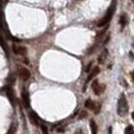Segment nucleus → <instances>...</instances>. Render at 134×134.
I'll use <instances>...</instances> for the list:
<instances>
[{
	"instance_id": "obj_17",
	"label": "nucleus",
	"mask_w": 134,
	"mask_h": 134,
	"mask_svg": "<svg viewBox=\"0 0 134 134\" xmlns=\"http://www.w3.org/2000/svg\"><path fill=\"white\" fill-rule=\"evenodd\" d=\"M88 116V113L86 111H82L81 112V115L79 116V119H83V118H85V117H87Z\"/></svg>"
},
{
	"instance_id": "obj_8",
	"label": "nucleus",
	"mask_w": 134,
	"mask_h": 134,
	"mask_svg": "<svg viewBox=\"0 0 134 134\" xmlns=\"http://www.w3.org/2000/svg\"><path fill=\"white\" fill-rule=\"evenodd\" d=\"M21 98H22V101H23V104L26 108L29 107L30 105V100H29V95H28V92H27L25 89H22L21 91Z\"/></svg>"
},
{
	"instance_id": "obj_19",
	"label": "nucleus",
	"mask_w": 134,
	"mask_h": 134,
	"mask_svg": "<svg viewBox=\"0 0 134 134\" xmlns=\"http://www.w3.org/2000/svg\"><path fill=\"white\" fill-rule=\"evenodd\" d=\"M132 131H133V127H132L131 125H129V126L125 129V132H126V133H130V132H132Z\"/></svg>"
},
{
	"instance_id": "obj_15",
	"label": "nucleus",
	"mask_w": 134,
	"mask_h": 134,
	"mask_svg": "<svg viewBox=\"0 0 134 134\" xmlns=\"http://www.w3.org/2000/svg\"><path fill=\"white\" fill-rule=\"evenodd\" d=\"M15 131H16L15 125H14V124H11V125H10V129L8 130V133H15Z\"/></svg>"
},
{
	"instance_id": "obj_14",
	"label": "nucleus",
	"mask_w": 134,
	"mask_h": 134,
	"mask_svg": "<svg viewBox=\"0 0 134 134\" xmlns=\"http://www.w3.org/2000/svg\"><path fill=\"white\" fill-rule=\"evenodd\" d=\"M93 66V62H90L89 64L87 65V67L85 68V72L86 73H90V71H91V68Z\"/></svg>"
},
{
	"instance_id": "obj_7",
	"label": "nucleus",
	"mask_w": 134,
	"mask_h": 134,
	"mask_svg": "<svg viewBox=\"0 0 134 134\" xmlns=\"http://www.w3.org/2000/svg\"><path fill=\"white\" fill-rule=\"evenodd\" d=\"M92 89H93V91H94V93L96 95H100L105 90V85H99L98 81L96 80L92 84Z\"/></svg>"
},
{
	"instance_id": "obj_20",
	"label": "nucleus",
	"mask_w": 134,
	"mask_h": 134,
	"mask_svg": "<svg viewBox=\"0 0 134 134\" xmlns=\"http://www.w3.org/2000/svg\"><path fill=\"white\" fill-rule=\"evenodd\" d=\"M132 79H133V81H134V72L132 73Z\"/></svg>"
},
{
	"instance_id": "obj_11",
	"label": "nucleus",
	"mask_w": 134,
	"mask_h": 134,
	"mask_svg": "<svg viewBox=\"0 0 134 134\" xmlns=\"http://www.w3.org/2000/svg\"><path fill=\"white\" fill-rule=\"evenodd\" d=\"M107 54H108V51H107V49H104V52L101 54V55L99 57V59H98L99 64H103V63L105 62L106 58H107Z\"/></svg>"
},
{
	"instance_id": "obj_21",
	"label": "nucleus",
	"mask_w": 134,
	"mask_h": 134,
	"mask_svg": "<svg viewBox=\"0 0 134 134\" xmlns=\"http://www.w3.org/2000/svg\"><path fill=\"white\" fill-rule=\"evenodd\" d=\"M131 116H132V118H133V119H134V112H133V113H132V114H131Z\"/></svg>"
},
{
	"instance_id": "obj_2",
	"label": "nucleus",
	"mask_w": 134,
	"mask_h": 134,
	"mask_svg": "<svg viewBox=\"0 0 134 134\" xmlns=\"http://www.w3.org/2000/svg\"><path fill=\"white\" fill-rule=\"evenodd\" d=\"M127 101L125 99L124 95L122 94L121 97L118 100V106H117V113L120 115V116H124V115L127 113Z\"/></svg>"
},
{
	"instance_id": "obj_13",
	"label": "nucleus",
	"mask_w": 134,
	"mask_h": 134,
	"mask_svg": "<svg viewBox=\"0 0 134 134\" xmlns=\"http://www.w3.org/2000/svg\"><path fill=\"white\" fill-rule=\"evenodd\" d=\"M127 23V18H126V15L125 14H122L120 17V24L122 27H124Z\"/></svg>"
},
{
	"instance_id": "obj_10",
	"label": "nucleus",
	"mask_w": 134,
	"mask_h": 134,
	"mask_svg": "<svg viewBox=\"0 0 134 134\" xmlns=\"http://www.w3.org/2000/svg\"><path fill=\"white\" fill-rule=\"evenodd\" d=\"M6 93H7V96H8V98H9V100H10V102H11L12 104H14V101H15V99H14L13 91H12L10 88H7V89H6Z\"/></svg>"
},
{
	"instance_id": "obj_6",
	"label": "nucleus",
	"mask_w": 134,
	"mask_h": 134,
	"mask_svg": "<svg viewBox=\"0 0 134 134\" xmlns=\"http://www.w3.org/2000/svg\"><path fill=\"white\" fill-rule=\"evenodd\" d=\"M12 52L17 55H25L27 53L26 47H22V46H16L13 44L12 46Z\"/></svg>"
},
{
	"instance_id": "obj_1",
	"label": "nucleus",
	"mask_w": 134,
	"mask_h": 134,
	"mask_svg": "<svg viewBox=\"0 0 134 134\" xmlns=\"http://www.w3.org/2000/svg\"><path fill=\"white\" fill-rule=\"evenodd\" d=\"M115 9H116V1L114 0L113 3L111 4L110 8L108 9L106 15H105L102 19H100L99 21H98L97 25H98L99 27H102V26H105L106 24H108V22H110V20L112 19V17H113V14H114V12H115Z\"/></svg>"
},
{
	"instance_id": "obj_16",
	"label": "nucleus",
	"mask_w": 134,
	"mask_h": 134,
	"mask_svg": "<svg viewBox=\"0 0 134 134\" xmlns=\"http://www.w3.org/2000/svg\"><path fill=\"white\" fill-rule=\"evenodd\" d=\"M0 44L2 46V47L4 48V51H5V52H6V53H7V47H6V43H5L4 41H2V37H1V36H0Z\"/></svg>"
},
{
	"instance_id": "obj_5",
	"label": "nucleus",
	"mask_w": 134,
	"mask_h": 134,
	"mask_svg": "<svg viewBox=\"0 0 134 134\" xmlns=\"http://www.w3.org/2000/svg\"><path fill=\"white\" fill-rule=\"evenodd\" d=\"M99 73H100V69H99V67H95L94 69H93V71H92V73L88 76L87 81L85 82V85H84V88H83V92H85V91L87 90V86H88V84H89V82L92 80L93 78H95Z\"/></svg>"
},
{
	"instance_id": "obj_18",
	"label": "nucleus",
	"mask_w": 134,
	"mask_h": 134,
	"mask_svg": "<svg viewBox=\"0 0 134 134\" xmlns=\"http://www.w3.org/2000/svg\"><path fill=\"white\" fill-rule=\"evenodd\" d=\"M41 130L43 133H48V130H47V127L44 125V124H41Z\"/></svg>"
},
{
	"instance_id": "obj_12",
	"label": "nucleus",
	"mask_w": 134,
	"mask_h": 134,
	"mask_svg": "<svg viewBox=\"0 0 134 134\" xmlns=\"http://www.w3.org/2000/svg\"><path fill=\"white\" fill-rule=\"evenodd\" d=\"M90 126H91V130H92V133H97L98 132V128H97V124L94 120L90 121Z\"/></svg>"
},
{
	"instance_id": "obj_3",
	"label": "nucleus",
	"mask_w": 134,
	"mask_h": 134,
	"mask_svg": "<svg viewBox=\"0 0 134 134\" xmlns=\"http://www.w3.org/2000/svg\"><path fill=\"white\" fill-rule=\"evenodd\" d=\"M17 73H18V76H19V78L21 79L22 81H27L30 79V71L26 69V68L24 67H17Z\"/></svg>"
},
{
	"instance_id": "obj_4",
	"label": "nucleus",
	"mask_w": 134,
	"mask_h": 134,
	"mask_svg": "<svg viewBox=\"0 0 134 134\" xmlns=\"http://www.w3.org/2000/svg\"><path fill=\"white\" fill-rule=\"evenodd\" d=\"M85 107L89 109V110H94L95 113L96 114H98L99 113V111H100V105H97L96 104V102H93L92 100H90V99H88L86 102H85Z\"/></svg>"
},
{
	"instance_id": "obj_9",
	"label": "nucleus",
	"mask_w": 134,
	"mask_h": 134,
	"mask_svg": "<svg viewBox=\"0 0 134 134\" xmlns=\"http://www.w3.org/2000/svg\"><path fill=\"white\" fill-rule=\"evenodd\" d=\"M29 119H30V122L34 124V125H40V118L38 117V115L36 114L34 111H29Z\"/></svg>"
}]
</instances>
